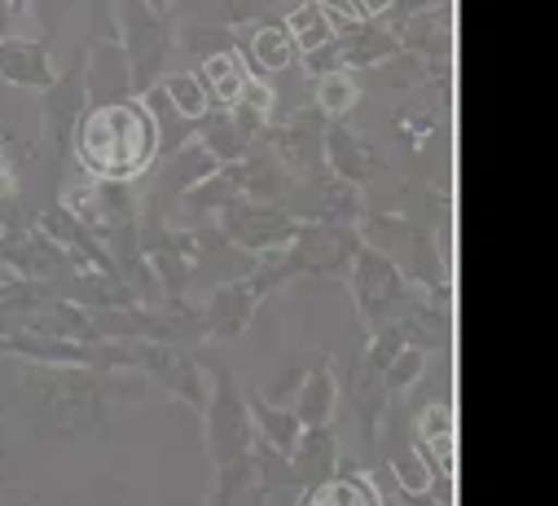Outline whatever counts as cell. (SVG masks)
<instances>
[{"mask_svg":"<svg viewBox=\"0 0 558 506\" xmlns=\"http://www.w3.org/2000/svg\"><path fill=\"white\" fill-rule=\"evenodd\" d=\"M155 119L142 110V106H132V101H119V106H101L93 110L84 123H80V159L88 172L97 177H132V172H142L155 155Z\"/></svg>","mask_w":558,"mask_h":506,"instance_id":"1","label":"cell"},{"mask_svg":"<svg viewBox=\"0 0 558 506\" xmlns=\"http://www.w3.org/2000/svg\"><path fill=\"white\" fill-rule=\"evenodd\" d=\"M330 36H335V27H330L326 5H304L291 14V40L300 49H322V45H330Z\"/></svg>","mask_w":558,"mask_h":506,"instance_id":"2","label":"cell"},{"mask_svg":"<svg viewBox=\"0 0 558 506\" xmlns=\"http://www.w3.org/2000/svg\"><path fill=\"white\" fill-rule=\"evenodd\" d=\"M304 506H378V497L361 480H330V484L313 489Z\"/></svg>","mask_w":558,"mask_h":506,"instance_id":"3","label":"cell"},{"mask_svg":"<svg viewBox=\"0 0 558 506\" xmlns=\"http://www.w3.org/2000/svg\"><path fill=\"white\" fill-rule=\"evenodd\" d=\"M251 53H255V62H259L264 71H287V67H291V53H295V40H291V32L268 27V32L255 36Z\"/></svg>","mask_w":558,"mask_h":506,"instance_id":"4","label":"cell"},{"mask_svg":"<svg viewBox=\"0 0 558 506\" xmlns=\"http://www.w3.org/2000/svg\"><path fill=\"white\" fill-rule=\"evenodd\" d=\"M203 75H207L211 93L225 97V101H238L242 88H246V80H242V71H238V58H229V53H216V58L203 67Z\"/></svg>","mask_w":558,"mask_h":506,"instance_id":"5","label":"cell"},{"mask_svg":"<svg viewBox=\"0 0 558 506\" xmlns=\"http://www.w3.org/2000/svg\"><path fill=\"white\" fill-rule=\"evenodd\" d=\"M352 97H356V88H352L348 75H326L322 88H317V101H322L330 115H343V110L352 106Z\"/></svg>","mask_w":558,"mask_h":506,"instance_id":"6","label":"cell"},{"mask_svg":"<svg viewBox=\"0 0 558 506\" xmlns=\"http://www.w3.org/2000/svg\"><path fill=\"white\" fill-rule=\"evenodd\" d=\"M330 374H322V378H313V384L304 388V423H322L326 414H330Z\"/></svg>","mask_w":558,"mask_h":506,"instance_id":"7","label":"cell"},{"mask_svg":"<svg viewBox=\"0 0 558 506\" xmlns=\"http://www.w3.org/2000/svg\"><path fill=\"white\" fill-rule=\"evenodd\" d=\"M172 101H177L185 115H203V106H207L198 80H190V75H177V80H172Z\"/></svg>","mask_w":558,"mask_h":506,"instance_id":"8","label":"cell"},{"mask_svg":"<svg viewBox=\"0 0 558 506\" xmlns=\"http://www.w3.org/2000/svg\"><path fill=\"white\" fill-rule=\"evenodd\" d=\"M400 480L409 489H427V471H417V462H400Z\"/></svg>","mask_w":558,"mask_h":506,"instance_id":"9","label":"cell"}]
</instances>
